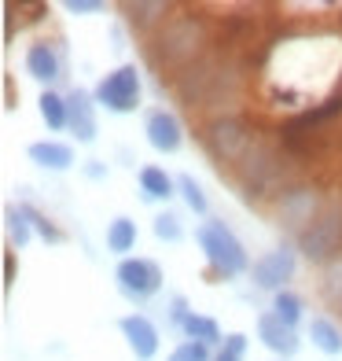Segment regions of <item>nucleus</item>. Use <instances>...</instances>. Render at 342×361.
<instances>
[{
	"label": "nucleus",
	"instance_id": "nucleus-1",
	"mask_svg": "<svg viewBox=\"0 0 342 361\" xmlns=\"http://www.w3.org/2000/svg\"><path fill=\"white\" fill-rule=\"evenodd\" d=\"M214 34H217V19L203 15L199 8H177L158 26V34L144 44L148 67L173 85L188 67H195L203 56L214 52Z\"/></svg>",
	"mask_w": 342,
	"mask_h": 361
},
{
	"label": "nucleus",
	"instance_id": "nucleus-2",
	"mask_svg": "<svg viewBox=\"0 0 342 361\" xmlns=\"http://www.w3.org/2000/svg\"><path fill=\"white\" fill-rule=\"evenodd\" d=\"M232 180H236V188L243 195V203L269 210L276 203V195H280L284 188H291L295 180H302V177H298V159L284 147V140L262 133L258 144L251 147V155L239 162Z\"/></svg>",
	"mask_w": 342,
	"mask_h": 361
},
{
	"label": "nucleus",
	"instance_id": "nucleus-3",
	"mask_svg": "<svg viewBox=\"0 0 342 361\" xmlns=\"http://www.w3.org/2000/svg\"><path fill=\"white\" fill-rule=\"evenodd\" d=\"M258 137H262V129H258L251 122V114H243V111L210 114V118H203V126H199V140L206 147V155L214 159V166L228 177H232L239 170V162L251 155Z\"/></svg>",
	"mask_w": 342,
	"mask_h": 361
},
{
	"label": "nucleus",
	"instance_id": "nucleus-4",
	"mask_svg": "<svg viewBox=\"0 0 342 361\" xmlns=\"http://www.w3.org/2000/svg\"><path fill=\"white\" fill-rule=\"evenodd\" d=\"M195 243L203 251V262L210 276H221V281H236V276L251 273V255L243 247V240L232 233V225L224 218H206L199 228H195Z\"/></svg>",
	"mask_w": 342,
	"mask_h": 361
},
{
	"label": "nucleus",
	"instance_id": "nucleus-5",
	"mask_svg": "<svg viewBox=\"0 0 342 361\" xmlns=\"http://www.w3.org/2000/svg\"><path fill=\"white\" fill-rule=\"evenodd\" d=\"M298 255L317 269H331L342 262V195H331L317 221L295 240Z\"/></svg>",
	"mask_w": 342,
	"mask_h": 361
},
{
	"label": "nucleus",
	"instance_id": "nucleus-6",
	"mask_svg": "<svg viewBox=\"0 0 342 361\" xmlns=\"http://www.w3.org/2000/svg\"><path fill=\"white\" fill-rule=\"evenodd\" d=\"M331 195H324L320 185H313V180H295L291 188H284L280 195H276V203L269 207L272 221L284 228V233L291 240H298L309 225L317 221V214L324 207H328Z\"/></svg>",
	"mask_w": 342,
	"mask_h": 361
},
{
	"label": "nucleus",
	"instance_id": "nucleus-7",
	"mask_svg": "<svg viewBox=\"0 0 342 361\" xmlns=\"http://www.w3.org/2000/svg\"><path fill=\"white\" fill-rule=\"evenodd\" d=\"M96 107H103L110 114H133L144 100V78L137 63H122V67L107 71L92 89Z\"/></svg>",
	"mask_w": 342,
	"mask_h": 361
},
{
	"label": "nucleus",
	"instance_id": "nucleus-8",
	"mask_svg": "<svg viewBox=\"0 0 342 361\" xmlns=\"http://www.w3.org/2000/svg\"><path fill=\"white\" fill-rule=\"evenodd\" d=\"M298 247H295V240H284V243H276L272 251H265L262 258L251 266V284L258 288V291H269V295H276V291H287V284L295 281V273H298Z\"/></svg>",
	"mask_w": 342,
	"mask_h": 361
},
{
	"label": "nucleus",
	"instance_id": "nucleus-9",
	"mask_svg": "<svg viewBox=\"0 0 342 361\" xmlns=\"http://www.w3.org/2000/svg\"><path fill=\"white\" fill-rule=\"evenodd\" d=\"M114 281H118V291L125 295L129 302L144 306L148 299H155V295L162 291V266L155 258H144V255H129L118 262V269H114Z\"/></svg>",
	"mask_w": 342,
	"mask_h": 361
},
{
	"label": "nucleus",
	"instance_id": "nucleus-10",
	"mask_svg": "<svg viewBox=\"0 0 342 361\" xmlns=\"http://www.w3.org/2000/svg\"><path fill=\"white\" fill-rule=\"evenodd\" d=\"M23 67H26V74L34 78L41 89H56V81H63V74H67L63 44L59 41H48V37H34V41L26 44Z\"/></svg>",
	"mask_w": 342,
	"mask_h": 361
},
{
	"label": "nucleus",
	"instance_id": "nucleus-11",
	"mask_svg": "<svg viewBox=\"0 0 342 361\" xmlns=\"http://www.w3.org/2000/svg\"><path fill=\"white\" fill-rule=\"evenodd\" d=\"M118 332H122L129 354H133L137 361H155L158 357L162 332H158V324L148 314H125V317H118Z\"/></svg>",
	"mask_w": 342,
	"mask_h": 361
},
{
	"label": "nucleus",
	"instance_id": "nucleus-12",
	"mask_svg": "<svg viewBox=\"0 0 342 361\" xmlns=\"http://www.w3.org/2000/svg\"><path fill=\"white\" fill-rule=\"evenodd\" d=\"M118 11H122L125 26L133 30V37H140L144 44H148L158 34V26L166 23L177 8L166 4V0H129V4H118Z\"/></svg>",
	"mask_w": 342,
	"mask_h": 361
},
{
	"label": "nucleus",
	"instance_id": "nucleus-13",
	"mask_svg": "<svg viewBox=\"0 0 342 361\" xmlns=\"http://www.w3.org/2000/svg\"><path fill=\"white\" fill-rule=\"evenodd\" d=\"M144 137H148V144L158 155H177L184 147V126L173 111L151 107L148 114H144Z\"/></svg>",
	"mask_w": 342,
	"mask_h": 361
},
{
	"label": "nucleus",
	"instance_id": "nucleus-14",
	"mask_svg": "<svg viewBox=\"0 0 342 361\" xmlns=\"http://www.w3.org/2000/svg\"><path fill=\"white\" fill-rule=\"evenodd\" d=\"M67 111H70V126L67 133L77 140V144H96V137H100V126H96V100L89 89L74 85L67 92Z\"/></svg>",
	"mask_w": 342,
	"mask_h": 361
},
{
	"label": "nucleus",
	"instance_id": "nucleus-15",
	"mask_svg": "<svg viewBox=\"0 0 342 361\" xmlns=\"http://www.w3.org/2000/svg\"><path fill=\"white\" fill-rule=\"evenodd\" d=\"M254 328H258V343H262L265 350H272L276 357H295L302 350V336L295 332V328H287L276 314H269V310L258 314Z\"/></svg>",
	"mask_w": 342,
	"mask_h": 361
},
{
	"label": "nucleus",
	"instance_id": "nucleus-16",
	"mask_svg": "<svg viewBox=\"0 0 342 361\" xmlns=\"http://www.w3.org/2000/svg\"><path fill=\"white\" fill-rule=\"evenodd\" d=\"M26 155H30L34 166H41L48 173H67L74 162H77L74 144H67V140H34V144L26 147Z\"/></svg>",
	"mask_w": 342,
	"mask_h": 361
},
{
	"label": "nucleus",
	"instance_id": "nucleus-17",
	"mask_svg": "<svg viewBox=\"0 0 342 361\" xmlns=\"http://www.w3.org/2000/svg\"><path fill=\"white\" fill-rule=\"evenodd\" d=\"M137 185H140L144 203H170L177 195V177L166 173V166H155V162L137 170Z\"/></svg>",
	"mask_w": 342,
	"mask_h": 361
},
{
	"label": "nucleus",
	"instance_id": "nucleus-18",
	"mask_svg": "<svg viewBox=\"0 0 342 361\" xmlns=\"http://www.w3.org/2000/svg\"><path fill=\"white\" fill-rule=\"evenodd\" d=\"M305 339L313 343V350L328 354V357H338L342 354V324L328 314H313L305 321Z\"/></svg>",
	"mask_w": 342,
	"mask_h": 361
},
{
	"label": "nucleus",
	"instance_id": "nucleus-19",
	"mask_svg": "<svg viewBox=\"0 0 342 361\" xmlns=\"http://www.w3.org/2000/svg\"><path fill=\"white\" fill-rule=\"evenodd\" d=\"M37 111H41V122L48 126V133H63V129L70 126L67 92H59V89H41V96H37Z\"/></svg>",
	"mask_w": 342,
	"mask_h": 361
},
{
	"label": "nucleus",
	"instance_id": "nucleus-20",
	"mask_svg": "<svg viewBox=\"0 0 342 361\" xmlns=\"http://www.w3.org/2000/svg\"><path fill=\"white\" fill-rule=\"evenodd\" d=\"M137 240H140V228H137V221L133 218H125V214H118L114 221H107V251L114 255V258H129V251L137 247Z\"/></svg>",
	"mask_w": 342,
	"mask_h": 361
},
{
	"label": "nucleus",
	"instance_id": "nucleus-21",
	"mask_svg": "<svg viewBox=\"0 0 342 361\" xmlns=\"http://www.w3.org/2000/svg\"><path fill=\"white\" fill-rule=\"evenodd\" d=\"M181 336L184 339H191V343H206V347H214V350H221L224 347V332H221V324L214 321V317H206V314H188V321L181 324Z\"/></svg>",
	"mask_w": 342,
	"mask_h": 361
},
{
	"label": "nucleus",
	"instance_id": "nucleus-22",
	"mask_svg": "<svg viewBox=\"0 0 342 361\" xmlns=\"http://www.w3.org/2000/svg\"><path fill=\"white\" fill-rule=\"evenodd\" d=\"M269 314H276L287 328H295V332H298V324L305 321V302H302V295H298V291H291V288H287V291H276V295H272Z\"/></svg>",
	"mask_w": 342,
	"mask_h": 361
},
{
	"label": "nucleus",
	"instance_id": "nucleus-23",
	"mask_svg": "<svg viewBox=\"0 0 342 361\" xmlns=\"http://www.w3.org/2000/svg\"><path fill=\"white\" fill-rule=\"evenodd\" d=\"M4 228H8V243L11 247H26L30 240H34V225H30V218H26V210L19 207V203H8L4 207Z\"/></svg>",
	"mask_w": 342,
	"mask_h": 361
},
{
	"label": "nucleus",
	"instance_id": "nucleus-24",
	"mask_svg": "<svg viewBox=\"0 0 342 361\" xmlns=\"http://www.w3.org/2000/svg\"><path fill=\"white\" fill-rule=\"evenodd\" d=\"M177 195L184 200V207L191 210V214H199V218L210 214V200H206L203 185H199V180H195L191 173H177Z\"/></svg>",
	"mask_w": 342,
	"mask_h": 361
},
{
	"label": "nucleus",
	"instance_id": "nucleus-25",
	"mask_svg": "<svg viewBox=\"0 0 342 361\" xmlns=\"http://www.w3.org/2000/svg\"><path fill=\"white\" fill-rule=\"evenodd\" d=\"M19 207L26 210V218H30V225H34V233H37L44 243H67V233H63V228H59L52 218H48L44 210H37L34 203H26V200H23Z\"/></svg>",
	"mask_w": 342,
	"mask_h": 361
},
{
	"label": "nucleus",
	"instance_id": "nucleus-26",
	"mask_svg": "<svg viewBox=\"0 0 342 361\" xmlns=\"http://www.w3.org/2000/svg\"><path fill=\"white\" fill-rule=\"evenodd\" d=\"M151 233L162 240V243H181L184 240V221L177 210H158L155 221H151Z\"/></svg>",
	"mask_w": 342,
	"mask_h": 361
},
{
	"label": "nucleus",
	"instance_id": "nucleus-27",
	"mask_svg": "<svg viewBox=\"0 0 342 361\" xmlns=\"http://www.w3.org/2000/svg\"><path fill=\"white\" fill-rule=\"evenodd\" d=\"M214 347H206V343H191V339H181L177 347L170 350L166 361H214Z\"/></svg>",
	"mask_w": 342,
	"mask_h": 361
},
{
	"label": "nucleus",
	"instance_id": "nucleus-28",
	"mask_svg": "<svg viewBox=\"0 0 342 361\" xmlns=\"http://www.w3.org/2000/svg\"><path fill=\"white\" fill-rule=\"evenodd\" d=\"M320 291H324V299L335 306V314L342 317V262H338V266H331V269H324Z\"/></svg>",
	"mask_w": 342,
	"mask_h": 361
},
{
	"label": "nucleus",
	"instance_id": "nucleus-29",
	"mask_svg": "<svg viewBox=\"0 0 342 361\" xmlns=\"http://www.w3.org/2000/svg\"><path fill=\"white\" fill-rule=\"evenodd\" d=\"M63 11L77 15V19H89V15H103L107 4H103V0H67V4H63Z\"/></svg>",
	"mask_w": 342,
	"mask_h": 361
},
{
	"label": "nucleus",
	"instance_id": "nucleus-30",
	"mask_svg": "<svg viewBox=\"0 0 342 361\" xmlns=\"http://www.w3.org/2000/svg\"><path fill=\"white\" fill-rule=\"evenodd\" d=\"M188 314H191V306H188V299L184 295H170V324L181 332V324L188 321Z\"/></svg>",
	"mask_w": 342,
	"mask_h": 361
},
{
	"label": "nucleus",
	"instance_id": "nucleus-31",
	"mask_svg": "<svg viewBox=\"0 0 342 361\" xmlns=\"http://www.w3.org/2000/svg\"><path fill=\"white\" fill-rule=\"evenodd\" d=\"M81 173H85L89 180H107V162L103 159H89V162H81Z\"/></svg>",
	"mask_w": 342,
	"mask_h": 361
},
{
	"label": "nucleus",
	"instance_id": "nucleus-32",
	"mask_svg": "<svg viewBox=\"0 0 342 361\" xmlns=\"http://www.w3.org/2000/svg\"><path fill=\"white\" fill-rule=\"evenodd\" d=\"M247 347H251V339L243 336V332H228V336H224V350H232V354L243 357V354H247Z\"/></svg>",
	"mask_w": 342,
	"mask_h": 361
},
{
	"label": "nucleus",
	"instance_id": "nucleus-33",
	"mask_svg": "<svg viewBox=\"0 0 342 361\" xmlns=\"http://www.w3.org/2000/svg\"><path fill=\"white\" fill-rule=\"evenodd\" d=\"M11 284H15V247L4 251V291H11Z\"/></svg>",
	"mask_w": 342,
	"mask_h": 361
},
{
	"label": "nucleus",
	"instance_id": "nucleus-34",
	"mask_svg": "<svg viewBox=\"0 0 342 361\" xmlns=\"http://www.w3.org/2000/svg\"><path fill=\"white\" fill-rule=\"evenodd\" d=\"M214 361H243V357H239V354H232V350H224V347H221V350L214 354Z\"/></svg>",
	"mask_w": 342,
	"mask_h": 361
}]
</instances>
